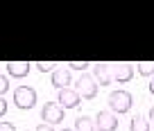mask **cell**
<instances>
[{
  "label": "cell",
  "mask_w": 154,
  "mask_h": 131,
  "mask_svg": "<svg viewBox=\"0 0 154 131\" xmlns=\"http://www.w3.org/2000/svg\"><path fill=\"white\" fill-rule=\"evenodd\" d=\"M41 118H43L45 124H59L63 120V109L59 106L57 102H45L43 109H41Z\"/></svg>",
  "instance_id": "4"
},
{
  "label": "cell",
  "mask_w": 154,
  "mask_h": 131,
  "mask_svg": "<svg viewBox=\"0 0 154 131\" xmlns=\"http://www.w3.org/2000/svg\"><path fill=\"white\" fill-rule=\"evenodd\" d=\"M61 131H75V129H61Z\"/></svg>",
  "instance_id": "22"
},
{
  "label": "cell",
  "mask_w": 154,
  "mask_h": 131,
  "mask_svg": "<svg viewBox=\"0 0 154 131\" xmlns=\"http://www.w3.org/2000/svg\"><path fill=\"white\" fill-rule=\"evenodd\" d=\"M149 122H152V124H154V106L149 109Z\"/></svg>",
  "instance_id": "21"
},
{
  "label": "cell",
  "mask_w": 154,
  "mask_h": 131,
  "mask_svg": "<svg viewBox=\"0 0 154 131\" xmlns=\"http://www.w3.org/2000/svg\"><path fill=\"white\" fill-rule=\"evenodd\" d=\"M93 77H95L97 86H109L113 82V73H111V66L109 63H97L93 68Z\"/></svg>",
  "instance_id": "9"
},
{
  "label": "cell",
  "mask_w": 154,
  "mask_h": 131,
  "mask_svg": "<svg viewBox=\"0 0 154 131\" xmlns=\"http://www.w3.org/2000/svg\"><path fill=\"white\" fill-rule=\"evenodd\" d=\"M36 68L41 70V73H50V70L54 73V70H57L59 66H57L54 61H38V63H36Z\"/></svg>",
  "instance_id": "14"
},
{
  "label": "cell",
  "mask_w": 154,
  "mask_h": 131,
  "mask_svg": "<svg viewBox=\"0 0 154 131\" xmlns=\"http://www.w3.org/2000/svg\"><path fill=\"white\" fill-rule=\"evenodd\" d=\"M75 131H95V122L86 115H79L75 122Z\"/></svg>",
  "instance_id": "12"
},
{
  "label": "cell",
  "mask_w": 154,
  "mask_h": 131,
  "mask_svg": "<svg viewBox=\"0 0 154 131\" xmlns=\"http://www.w3.org/2000/svg\"><path fill=\"white\" fill-rule=\"evenodd\" d=\"M95 129L97 131H116L118 129V118L113 115V111H97Z\"/></svg>",
  "instance_id": "6"
},
{
  "label": "cell",
  "mask_w": 154,
  "mask_h": 131,
  "mask_svg": "<svg viewBox=\"0 0 154 131\" xmlns=\"http://www.w3.org/2000/svg\"><path fill=\"white\" fill-rule=\"evenodd\" d=\"M5 113H7V100H5V97H0V118L5 115Z\"/></svg>",
  "instance_id": "18"
},
{
  "label": "cell",
  "mask_w": 154,
  "mask_h": 131,
  "mask_svg": "<svg viewBox=\"0 0 154 131\" xmlns=\"http://www.w3.org/2000/svg\"><path fill=\"white\" fill-rule=\"evenodd\" d=\"M131 104H134V97L127 91H113L109 95V111L113 113H127L131 109Z\"/></svg>",
  "instance_id": "2"
},
{
  "label": "cell",
  "mask_w": 154,
  "mask_h": 131,
  "mask_svg": "<svg viewBox=\"0 0 154 131\" xmlns=\"http://www.w3.org/2000/svg\"><path fill=\"white\" fill-rule=\"evenodd\" d=\"M34 131H54V129H52V124H45V122H41V124H38Z\"/></svg>",
  "instance_id": "19"
},
{
  "label": "cell",
  "mask_w": 154,
  "mask_h": 131,
  "mask_svg": "<svg viewBox=\"0 0 154 131\" xmlns=\"http://www.w3.org/2000/svg\"><path fill=\"white\" fill-rule=\"evenodd\" d=\"M149 93H152V95H154V77L149 79Z\"/></svg>",
  "instance_id": "20"
},
{
  "label": "cell",
  "mask_w": 154,
  "mask_h": 131,
  "mask_svg": "<svg viewBox=\"0 0 154 131\" xmlns=\"http://www.w3.org/2000/svg\"><path fill=\"white\" fill-rule=\"evenodd\" d=\"M68 68H70V70H82V73H86L88 61H68Z\"/></svg>",
  "instance_id": "15"
},
{
  "label": "cell",
  "mask_w": 154,
  "mask_h": 131,
  "mask_svg": "<svg viewBox=\"0 0 154 131\" xmlns=\"http://www.w3.org/2000/svg\"><path fill=\"white\" fill-rule=\"evenodd\" d=\"M70 82H72V75H70V68H57L50 77V84H52L57 91L61 88H70Z\"/></svg>",
  "instance_id": "7"
},
{
  "label": "cell",
  "mask_w": 154,
  "mask_h": 131,
  "mask_svg": "<svg viewBox=\"0 0 154 131\" xmlns=\"http://www.w3.org/2000/svg\"><path fill=\"white\" fill-rule=\"evenodd\" d=\"M129 131H149V120L143 115H134L129 122Z\"/></svg>",
  "instance_id": "11"
},
{
  "label": "cell",
  "mask_w": 154,
  "mask_h": 131,
  "mask_svg": "<svg viewBox=\"0 0 154 131\" xmlns=\"http://www.w3.org/2000/svg\"><path fill=\"white\" fill-rule=\"evenodd\" d=\"M7 73L14 79H23L29 73V61H7Z\"/></svg>",
  "instance_id": "10"
},
{
  "label": "cell",
  "mask_w": 154,
  "mask_h": 131,
  "mask_svg": "<svg viewBox=\"0 0 154 131\" xmlns=\"http://www.w3.org/2000/svg\"><path fill=\"white\" fill-rule=\"evenodd\" d=\"M7 91H9V79H7L5 75H0V97L5 95Z\"/></svg>",
  "instance_id": "16"
},
{
  "label": "cell",
  "mask_w": 154,
  "mask_h": 131,
  "mask_svg": "<svg viewBox=\"0 0 154 131\" xmlns=\"http://www.w3.org/2000/svg\"><path fill=\"white\" fill-rule=\"evenodd\" d=\"M79 102H82V97H79L77 91H72V88H61V91L57 93V104L63 111H66V109H77Z\"/></svg>",
  "instance_id": "5"
},
{
  "label": "cell",
  "mask_w": 154,
  "mask_h": 131,
  "mask_svg": "<svg viewBox=\"0 0 154 131\" xmlns=\"http://www.w3.org/2000/svg\"><path fill=\"white\" fill-rule=\"evenodd\" d=\"M138 73L145 77H154V61H140L138 63Z\"/></svg>",
  "instance_id": "13"
},
{
  "label": "cell",
  "mask_w": 154,
  "mask_h": 131,
  "mask_svg": "<svg viewBox=\"0 0 154 131\" xmlns=\"http://www.w3.org/2000/svg\"><path fill=\"white\" fill-rule=\"evenodd\" d=\"M36 104V91L32 86H16L14 88V106L20 111H29Z\"/></svg>",
  "instance_id": "1"
},
{
  "label": "cell",
  "mask_w": 154,
  "mask_h": 131,
  "mask_svg": "<svg viewBox=\"0 0 154 131\" xmlns=\"http://www.w3.org/2000/svg\"><path fill=\"white\" fill-rule=\"evenodd\" d=\"M75 86H77L79 97H84V100H95V95H97V82H95L93 75L82 73L79 77L75 79Z\"/></svg>",
  "instance_id": "3"
},
{
  "label": "cell",
  "mask_w": 154,
  "mask_h": 131,
  "mask_svg": "<svg viewBox=\"0 0 154 131\" xmlns=\"http://www.w3.org/2000/svg\"><path fill=\"white\" fill-rule=\"evenodd\" d=\"M0 131H16V127L11 122H0Z\"/></svg>",
  "instance_id": "17"
},
{
  "label": "cell",
  "mask_w": 154,
  "mask_h": 131,
  "mask_svg": "<svg viewBox=\"0 0 154 131\" xmlns=\"http://www.w3.org/2000/svg\"><path fill=\"white\" fill-rule=\"evenodd\" d=\"M111 73H113V82H120V84L131 82V77H134V68L129 63H113Z\"/></svg>",
  "instance_id": "8"
}]
</instances>
